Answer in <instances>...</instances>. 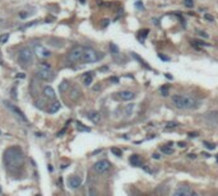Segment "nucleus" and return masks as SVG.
<instances>
[{
	"label": "nucleus",
	"mask_w": 218,
	"mask_h": 196,
	"mask_svg": "<svg viewBox=\"0 0 218 196\" xmlns=\"http://www.w3.org/2000/svg\"><path fill=\"white\" fill-rule=\"evenodd\" d=\"M4 163L9 169H19L24 164V154L19 147H10L4 152Z\"/></svg>",
	"instance_id": "1"
},
{
	"label": "nucleus",
	"mask_w": 218,
	"mask_h": 196,
	"mask_svg": "<svg viewBox=\"0 0 218 196\" xmlns=\"http://www.w3.org/2000/svg\"><path fill=\"white\" fill-rule=\"evenodd\" d=\"M172 102L180 109H191L198 106V102L190 96H174Z\"/></svg>",
	"instance_id": "2"
},
{
	"label": "nucleus",
	"mask_w": 218,
	"mask_h": 196,
	"mask_svg": "<svg viewBox=\"0 0 218 196\" xmlns=\"http://www.w3.org/2000/svg\"><path fill=\"white\" fill-rule=\"evenodd\" d=\"M103 57V54L98 52L94 49H91V47H84L83 51V56H82V62H97Z\"/></svg>",
	"instance_id": "3"
},
{
	"label": "nucleus",
	"mask_w": 218,
	"mask_h": 196,
	"mask_svg": "<svg viewBox=\"0 0 218 196\" xmlns=\"http://www.w3.org/2000/svg\"><path fill=\"white\" fill-rule=\"evenodd\" d=\"M33 61V51L30 47H23L18 52V62L22 68H27Z\"/></svg>",
	"instance_id": "4"
},
{
	"label": "nucleus",
	"mask_w": 218,
	"mask_h": 196,
	"mask_svg": "<svg viewBox=\"0 0 218 196\" xmlns=\"http://www.w3.org/2000/svg\"><path fill=\"white\" fill-rule=\"evenodd\" d=\"M37 77L42 80H46V82H49V80H52L54 79V71H52V68L50 66L47 62H42L38 69H37Z\"/></svg>",
	"instance_id": "5"
},
{
	"label": "nucleus",
	"mask_w": 218,
	"mask_h": 196,
	"mask_svg": "<svg viewBox=\"0 0 218 196\" xmlns=\"http://www.w3.org/2000/svg\"><path fill=\"white\" fill-rule=\"evenodd\" d=\"M83 51H84V47H83V46H75L74 49L70 50V52L68 54V59H69L71 62H79V61H82Z\"/></svg>",
	"instance_id": "6"
},
{
	"label": "nucleus",
	"mask_w": 218,
	"mask_h": 196,
	"mask_svg": "<svg viewBox=\"0 0 218 196\" xmlns=\"http://www.w3.org/2000/svg\"><path fill=\"white\" fill-rule=\"evenodd\" d=\"M33 50H35V54H37L38 57L46 59V57L51 56V51L47 50L45 46H42L41 43H33Z\"/></svg>",
	"instance_id": "7"
},
{
	"label": "nucleus",
	"mask_w": 218,
	"mask_h": 196,
	"mask_svg": "<svg viewBox=\"0 0 218 196\" xmlns=\"http://www.w3.org/2000/svg\"><path fill=\"white\" fill-rule=\"evenodd\" d=\"M110 167H111V164H110L109 160H106V159H102V160H98V162H96L94 163V166H93V168H94V171L97 172V173H105V172H107L110 169Z\"/></svg>",
	"instance_id": "8"
},
{
	"label": "nucleus",
	"mask_w": 218,
	"mask_h": 196,
	"mask_svg": "<svg viewBox=\"0 0 218 196\" xmlns=\"http://www.w3.org/2000/svg\"><path fill=\"white\" fill-rule=\"evenodd\" d=\"M174 195L175 196H194L195 195V191L191 190L188 186H181V187H178L177 190H175Z\"/></svg>",
	"instance_id": "9"
},
{
	"label": "nucleus",
	"mask_w": 218,
	"mask_h": 196,
	"mask_svg": "<svg viewBox=\"0 0 218 196\" xmlns=\"http://www.w3.org/2000/svg\"><path fill=\"white\" fill-rule=\"evenodd\" d=\"M80 185H82V180L78 176H70L68 178V186L71 190H77Z\"/></svg>",
	"instance_id": "10"
},
{
	"label": "nucleus",
	"mask_w": 218,
	"mask_h": 196,
	"mask_svg": "<svg viewBox=\"0 0 218 196\" xmlns=\"http://www.w3.org/2000/svg\"><path fill=\"white\" fill-rule=\"evenodd\" d=\"M7 107L9 108L10 111H12V112H13V113H14L17 117L19 118L20 121H23V122H27V118H26V116L23 115V112H22L20 109H18V108L15 107V106H13V105H10V103H7Z\"/></svg>",
	"instance_id": "11"
},
{
	"label": "nucleus",
	"mask_w": 218,
	"mask_h": 196,
	"mask_svg": "<svg viewBox=\"0 0 218 196\" xmlns=\"http://www.w3.org/2000/svg\"><path fill=\"white\" fill-rule=\"evenodd\" d=\"M118 97L121 99V101H131L135 98V93L131 92V90H122L118 93Z\"/></svg>",
	"instance_id": "12"
},
{
	"label": "nucleus",
	"mask_w": 218,
	"mask_h": 196,
	"mask_svg": "<svg viewBox=\"0 0 218 196\" xmlns=\"http://www.w3.org/2000/svg\"><path fill=\"white\" fill-rule=\"evenodd\" d=\"M70 99H73V101H77L78 98H80L82 96V90H80L78 87H73V88L70 89Z\"/></svg>",
	"instance_id": "13"
},
{
	"label": "nucleus",
	"mask_w": 218,
	"mask_h": 196,
	"mask_svg": "<svg viewBox=\"0 0 218 196\" xmlns=\"http://www.w3.org/2000/svg\"><path fill=\"white\" fill-rule=\"evenodd\" d=\"M129 160H130V163H131L133 166H138V167H142V166H143V160H142V159H140V157H139V155H137V154L131 155Z\"/></svg>",
	"instance_id": "14"
},
{
	"label": "nucleus",
	"mask_w": 218,
	"mask_h": 196,
	"mask_svg": "<svg viewBox=\"0 0 218 196\" xmlns=\"http://www.w3.org/2000/svg\"><path fill=\"white\" fill-rule=\"evenodd\" d=\"M43 94H45V97L50 98V99H55V90L51 88L50 85L45 87V89H43Z\"/></svg>",
	"instance_id": "15"
},
{
	"label": "nucleus",
	"mask_w": 218,
	"mask_h": 196,
	"mask_svg": "<svg viewBox=\"0 0 218 196\" xmlns=\"http://www.w3.org/2000/svg\"><path fill=\"white\" fill-rule=\"evenodd\" d=\"M88 118L93 122V124H98L99 120H101V116H99L98 112H89Z\"/></svg>",
	"instance_id": "16"
},
{
	"label": "nucleus",
	"mask_w": 218,
	"mask_h": 196,
	"mask_svg": "<svg viewBox=\"0 0 218 196\" xmlns=\"http://www.w3.org/2000/svg\"><path fill=\"white\" fill-rule=\"evenodd\" d=\"M61 107V105H60V102H54V103H51L49 107V112L50 113H55V112H58Z\"/></svg>",
	"instance_id": "17"
},
{
	"label": "nucleus",
	"mask_w": 218,
	"mask_h": 196,
	"mask_svg": "<svg viewBox=\"0 0 218 196\" xmlns=\"http://www.w3.org/2000/svg\"><path fill=\"white\" fill-rule=\"evenodd\" d=\"M92 80H93V77H92V73H87V74L84 75V84H86V85H91Z\"/></svg>",
	"instance_id": "18"
},
{
	"label": "nucleus",
	"mask_w": 218,
	"mask_h": 196,
	"mask_svg": "<svg viewBox=\"0 0 218 196\" xmlns=\"http://www.w3.org/2000/svg\"><path fill=\"white\" fill-rule=\"evenodd\" d=\"M161 150H162L165 154H172V153H174V149L170 148V147H162L161 148Z\"/></svg>",
	"instance_id": "19"
},
{
	"label": "nucleus",
	"mask_w": 218,
	"mask_h": 196,
	"mask_svg": "<svg viewBox=\"0 0 218 196\" xmlns=\"http://www.w3.org/2000/svg\"><path fill=\"white\" fill-rule=\"evenodd\" d=\"M9 39V33H4V34H0V43H5Z\"/></svg>",
	"instance_id": "20"
},
{
	"label": "nucleus",
	"mask_w": 218,
	"mask_h": 196,
	"mask_svg": "<svg viewBox=\"0 0 218 196\" xmlns=\"http://www.w3.org/2000/svg\"><path fill=\"white\" fill-rule=\"evenodd\" d=\"M68 87H69L68 82H66V80H64V82L60 84V92H65V90L68 89Z\"/></svg>",
	"instance_id": "21"
},
{
	"label": "nucleus",
	"mask_w": 218,
	"mask_h": 196,
	"mask_svg": "<svg viewBox=\"0 0 218 196\" xmlns=\"http://www.w3.org/2000/svg\"><path fill=\"white\" fill-rule=\"evenodd\" d=\"M111 152H112L115 155H118V157H121V150H120L119 148H111Z\"/></svg>",
	"instance_id": "22"
},
{
	"label": "nucleus",
	"mask_w": 218,
	"mask_h": 196,
	"mask_svg": "<svg viewBox=\"0 0 218 196\" xmlns=\"http://www.w3.org/2000/svg\"><path fill=\"white\" fill-rule=\"evenodd\" d=\"M77 128H78V130H80V131H89V129L84 128L83 124H80V122H77Z\"/></svg>",
	"instance_id": "23"
},
{
	"label": "nucleus",
	"mask_w": 218,
	"mask_h": 196,
	"mask_svg": "<svg viewBox=\"0 0 218 196\" xmlns=\"http://www.w3.org/2000/svg\"><path fill=\"white\" fill-rule=\"evenodd\" d=\"M148 33H149L148 30H140V31H139V34H138V36H142V37H147V36H148Z\"/></svg>",
	"instance_id": "24"
},
{
	"label": "nucleus",
	"mask_w": 218,
	"mask_h": 196,
	"mask_svg": "<svg viewBox=\"0 0 218 196\" xmlns=\"http://www.w3.org/2000/svg\"><path fill=\"white\" fill-rule=\"evenodd\" d=\"M110 50H111L114 54H118V52H119V49H118V46H115L114 43H110Z\"/></svg>",
	"instance_id": "25"
},
{
	"label": "nucleus",
	"mask_w": 218,
	"mask_h": 196,
	"mask_svg": "<svg viewBox=\"0 0 218 196\" xmlns=\"http://www.w3.org/2000/svg\"><path fill=\"white\" fill-rule=\"evenodd\" d=\"M185 5L188 8H193L194 7V0H185Z\"/></svg>",
	"instance_id": "26"
},
{
	"label": "nucleus",
	"mask_w": 218,
	"mask_h": 196,
	"mask_svg": "<svg viewBox=\"0 0 218 196\" xmlns=\"http://www.w3.org/2000/svg\"><path fill=\"white\" fill-rule=\"evenodd\" d=\"M161 93H162V96H167L169 88H167V87H162V88H161Z\"/></svg>",
	"instance_id": "27"
},
{
	"label": "nucleus",
	"mask_w": 218,
	"mask_h": 196,
	"mask_svg": "<svg viewBox=\"0 0 218 196\" xmlns=\"http://www.w3.org/2000/svg\"><path fill=\"white\" fill-rule=\"evenodd\" d=\"M27 17H28V13H27V11H19V18L24 19V18H27Z\"/></svg>",
	"instance_id": "28"
},
{
	"label": "nucleus",
	"mask_w": 218,
	"mask_h": 196,
	"mask_svg": "<svg viewBox=\"0 0 218 196\" xmlns=\"http://www.w3.org/2000/svg\"><path fill=\"white\" fill-rule=\"evenodd\" d=\"M177 125H178L177 122H169V124L166 125V128H176Z\"/></svg>",
	"instance_id": "29"
},
{
	"label": "nucleus",
	"mask_w": 218,
	"mask_h": 196,
	"mask_svg": "<svg viewBox=\"0 0 218 196\" xmlns=\"http://www.w3.org/2000/svg\"><path fill=\"white\" fill-rule=\"evenodd\" d=\"M204 145H205V147L207 148H209V149H214V144H210V143H207V141H205V143H204Z\"/></svg>",
	"instance_id": "30"
},
{
	"label": "nucleus",
	"mask_w": 218,
	"mask_h": 196,
	"mask_svg": "<svg viewBox=\"0 0 218 196\" xmlns=\"http://www.w3.org/2000/svg\"><path fill=\"white\" fill-rule=\"evenodd\" d=\"M135 5H137V8H138V9H143V5H142V3H140V1H138Z\"/></svg>",
	"instance_id": "31"
},
{
	"label": "nucleus",
	"mask_w": 218,
	"mask_h": 196,
	"mask_svg": "<svg viewBox=\"0 0 218 196\" xmlns=\"http://www.w3.org/2000/svg\"><path fill=\"white\" fill-rule=\"evenodd\" d=\"M65 130H66V126H65V128L63 129V130H61V131H59V134H58V136H61V135H63V134H64V132H65Z\"/></svg>",
	"instance_id": "32"
},
{
	"label": "nucleus",
	"mask_w": 218,
	"mask_h": 196,
	"mask_svg": "<svg viewBox=\"0 0 218 196\" xmlns=\"http://www.w3.org/2000/svg\"><path fill=\"white\" fill-rule=\"evenodd\" d=\"M153 158H154V159H159V154L158 153H154V154H153Z\"/></svg>",
	"instance_id": "33"
},
{
	"label": "nucleus",
	"mask_w": 218,
	"mask_h": 196,
	"mask_svg": "<svg viewBox=\"0 0 218 196\" xmlns=\"http://www.w3.org/2000/svg\"><path fill=\"white\" fill-rule=\"evenodd\" d=\"M110 80H112V82H115V83H118V82H119V79H118V78H111Z\"/></svg>",
	"instance_id": "34"
},
{
	"label": "nucleus",
	"mask_w": 218,
	"mask_h": 196,
	"mask_svg": "<svg viewBox=\"0 0 218 196\" xmlns=\"http://www.w3.org/2000/svg\"><path fill=\"white\" fill-rule=\"evenodd\" d=\"M205 18H207V19H209V20H213V18H212L210 15H208V14H205Z\"/></svg>",
	"instance_id": "35"
},
{
	"label": "nucleus",
	"mask_w": 218,
	"mask_h": 196,
	"mask_svg": "<svg viewBox=\"0 0 218 196\" xmlns=\"http://www.w3.org/2000/svg\"><path fill=\"white\" fill-rule=\"evenodd\" d=\"M178 147L184 148V147H185V143H178Z\"/></svg>",
	"instance_id": "36"
},
{
	"label": "nucleus",
	"mask_w": 218,
	"mask_h": 196,
	"mask_svg": "<svg viewBox=\"0 0 218 196\" xmlns=\"http://www.w3.org/2000/svg\"><path fill=\"white\" fill-rule=\"evenodd\" d=\"M109 24V20L106 19V20H103V26H107Z\"/></svg>",
	"instance_id": "37"
},
{
	"label": "nucleus",
	"mask_w": 218,
	"mask_h": 196,
	"mask_svg": "<svg viewBox=\"0 0 218 196\" xmlns=\"http://www.w3.org/2000/svg\"><path fill=\"white\" fill-rule=\"evenodd\" d=\"M17 77H18V78H24V74H20V75H19V74H18Z\"/></svg>",
	"instance_id": "38"
},
{
	"label": "nucleus",
	"mask_w": 218,
	"mask_h": 196,
	"mask_svg": "<svg viewBox=\"0 0 218 196\" xmlns=\"http://www.w3.org/2000/svg\"><path fill=\"white\" fill-rule=\"evenodd\" d=\"M80 1H84V0H80Z\"/></svg>",
	"instance_id": "39"
},
{
	"label": "nucleus",
	"mask_w": 218,
	"mask_h": 196,
	"mask_svg": "<svg viewBox=\"0 0 218 196\" xmlns=\"http://www.w3.org/2000/svg\"><path fill=\"white\" fill-rule=\"evenodd\" d=\"M0 192H1V188H0Z\"/></svg>",
	"instance_id": "40"
},
{
	"label": "nucleus",
	"mask_w": 218,
	"mask_h": 196,
	"mask_svg": "<svg viewBox=\"0 0 218 196\" xmlns=\"http://www.w3.org/2000/svg\"><path fill=\"white\" fill-rule=\"evenodd\" d=\"M217 159H218V155H217Z\"/></svg>",
	"instance_id": "41"
}]
</instances>
